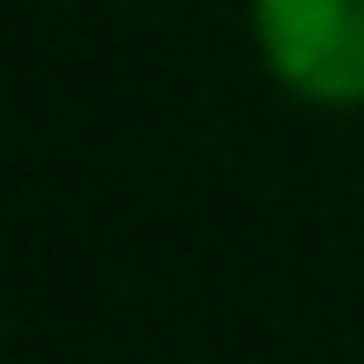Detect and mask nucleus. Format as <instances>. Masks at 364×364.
Instances as JSON below:
<instances>
[{
	"mask_svg": "<svg viewBox=\"0 0 364 364\" xmlns=\"http://www.w3.org/2000/svg\"><path fill=\"white\" fill-rule=\"evenodd\" d=\"M245 23L283 97L312 112L364 105V0H245Z\"/></svg>",
	"mask_w": 364,
	"mask_h": 364,
	"instance_id": "nucleus-1",
	"label": "nucleus"
}]
</instances>
